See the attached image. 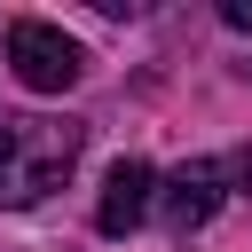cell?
Segmentation results:
<instances>
[{
  "label": "cell",
  "instance_id": "4",
  "mask_svg": "<svg viewBox=\"0 0 252 252\" xmlns=\"http://www.w3.org/2000/svg\"><path fill=\"white\" fill-rule=\"evenodd\" d=\"M150 205H158V173H150L142 158H118V165H110V181H102L94 228H102V236H134V228L150 220Z\"/></svg>",
  "mask_w": 252,
  "mask_h": 252
},
{
  "label": "cell",
  "instance_id": "2",
  "mask_svg": "<svg viewBox=\"0 0 252 252\" xmlns=\"http://www.w3.org/2000/svg\"><path fill=\"white\" fill-rule=\"evenodd\" d=\"M8 63H16V79H24L32 94H63V87H79V71H87L79 39H63V32L39 24V16L8 24Z\"/></svg>",
  "mask_w": 252,
  "mask_h": 252
},
{
  "label": "cell",
  "instance_id": "5",
  "mask_svg": "<svg viewBox=\"0 0 252 252\" xmlns=\"http://www.w3.org/2000/svg\"><path fill=\"white\" fill-rule=\"evenodd\" d=\"M220 24L228 32H252V0H220Z\"/></svg>",
  "mask_w": 252,
  "mask_h": 252
},
{
  "label": "cell",
  "instance_id": "1",
  "mask_svg": "<svg viewBox=\"0 0 252 252\" xmlns=\"http://www.w3.org/2000/svg\"><path fill=\"white\" fill-rule=\"evenodd\" d=\"M79 165L71 118H0V205H39Z\"/></svg>",
  "mask_w": 252,
  "mask_h": 252
},
{
  "label": "cell",
  "instance_id": "6",
  "mask_svg": "<svg viewBox=\"0 0 252 252\" xmlns=\"http://www.w3.org/2000/svg\"><path fill=\"white\" fill-rule=\"evenodd\" d=\"M220 173H228V181H244V189H252V150H236V158H228V165H220Z\"/></svg>",
  "mask_w": 252,
  "mask_h": 252
},
{
  "label": "cell",
  "instance_id": "3",
  "mask_svg": "<svg viewBox=\"0 0 252 252\" xmlns=\"http://www.w3.org/2000/svg\"><path fill=\"white\" fill-rule=\"evenodd\" d=\"M220 181H228V173H220L213 158H189V165H181V173L158 189V205H165V228H173V236H197V228L220 213V197H228Z\"/></svg>",
  "mask_w": 252,
  "mask_h": 252
}]
</instances>
